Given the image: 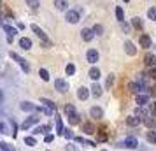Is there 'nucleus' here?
I'll return each instance as SVG.
<instances>
[{
    "label": "nucleus",
    "instance_id": "16",
    "mask_svg": "<svg viewBox=\"0 0 156 151\" xmlns=\"http://www.w3.org/2000/svg\"><path fill=\"white\" fill-rule=\"evenodd\" d=\"M20 46H21L23 49H30L32 48V41H30L28 37H21L20 39Z\"/></svg>",
    "mask_w": 156,
    "mask_h": 151
},
{
    "label": "nucleus",
    "instance_id": "27",
    "mask_svg": "<svg viewBox=\"0 0 156 151\" xmlns=\"http://www.w3.org/2000/svg\"><path fill=\"white\" fill-rule=\"evenodd\" d=\"M27 5H28L30 9H39V5H41V0H27Z\"/></svg>",
    "mask_w": 156,
    "mask_h": 151
},
{
    "label": "nucleus",
    "instance_id": "1",
    "mask_svg": "<svg viewBox=\"0 0 156 151\" xmlns=\"http://www.w3.org/2000/svg\"><path fill=\"white\" fill-rule=\"evenodd\" d=\"M65 113H67V116H69V123H70V125H77L79 123V114L76 113V109H74L72 104H67V106H65Z\"/></svg>",
    "mask_w": 156,
    "mask_h": 151
},
{
    "label": "nucleus",
    "instance_id": "45",
    "mask_svg": "<svg viewBox=\"0 0 156 151\" xmlns=\"http://www.w3.org/2000/svg\"><path fill=\"white\" fill-rule=\"evenodd\" d=\"M114 83V76L112 74H111V76H109V77H107V84H109V86H111V84H112Z\"/></svg>",
    "mask_w": 156,
    "mask_h": 151
},
{
    "label": "nucleus",
    "instance_id": "38",
    "mask_svg": "<svg viewBox=\"0 0 156 151\" xmlns=\"http://www.w3.org/2000/svg\"><path fill=\"white\" fill-rule=\"evenodd\" d=\"M93 32H95L97 35H102V32H104V27H102V25H95V27H93Z\"/></svg>",
    "mask_w": 156,
    "mask_h": 151
},
{
    "label": "nucleus",
    "instance_id": "21",
    "mask_svg": "<svg viewBox=\"0 0 156 151\" xmlns=\"http://www.w3.org/2000/svg\"><path fill=\"white\" fill-rule=\"evenodd\" d=\"M55 5H56L58 11H65L69 4H67V0H55Z\"/></svg>",
    "mask_w": 156,
    "mask_h": 151
},
{
    "label": "nucleus",
    "instance_id": "25",
    "mask_svg": "<svg viewBox=\"0 0 156 151\" xmlns=\"http://www.w3.org/2000/svg\"><path fill=\"white\" fill-rule=\"evenodd\" d=\"M91 93L95 95V97H100V95H102V86H100V84H97V83H95V84H93V86H91Z\"/></svg>",
    "mask_w": 156,
    "mask_h": 151
},
{
    "label": "nucleus",
    "instance_id": "23",
    "mask_svg": "<svg viewBox=\"0 0 156 151\" xmlns=\"http://www.w3.org/2000/svg\"><path fill=\"white\" fill-rule=\"evenodd\" d=\"M130 92H132V93H140L142 92V86L140 84H139V83H132V84H130Z\"/></svg>",
    "mask_w": 156,
    "mask_h": 151
},
{
    "label": "nucleus",
    "instance_id": "3",
    "mask_svg": "<svg viewBox=\"0 0 156 151\" xmlns=\"http://www.w3.org/2000/svg\"><path fill=\"white\" fill-rule=\"evenodd\" d=\"M11 58H12V60H16V62L20 63V67L23 69V72H30V65L27 63V62H25L20 55H16V53H12V51H11Z\"/></svg>",
    "mask_w": 156,
    "mask_h": 151
},
{
    "label": "nucleus",
    "instance_id": "15",
    "mask_svg": "<svg viewBox=\"0 0 156 151\" xmlns=\"http://www.w3.org/2000/svg\"><path fill=\"white\" fill-rule=\"evenodd\" d=\"M2 28L7 32V35L9 37H14L16 34H18V30L14 28V27H11V25H7V23H2Z\"/></svg>",
    "mask_w": 156,
    "mask_h": 151
},
{
    "label": "nucleus",
    "instance_id": "13",
    "mask_svg": "<svg viewBox=\"0 0 156 151\" xmlns=\"http://www.w3.org/2000/svg\"><path fill=\"white\" fill-rule=\"evenodd\" d=\"M147 102H149V95H146V93H139L137 95V104H139V107H144Z\"/></svg>",
    "mask_w": 156,
    "mask_h": 151
},
{
    "label": "nucleus",
    "instance_id": "5",
    "mask_svg": "<svg viewBox=\"0 0 156 151\" xmlns=\"http://www.w3.org/2000/svg\"><path fill=\"white\" fill-rule=\"evenodd\" d=\"M98 58H100V55H98V51L97 49H88V53H86V60H88L90 63H97Z\"/></svg>",
    "mask_w": 156,
    "mask_h": 151
},
{
    "label": "nucleus",
    "instance_id": "39",
    "mask_svg": "<svg viewBox=\"0 0 156 151\" xmlns=\"http://www.w3.org/2000/svg\"><path fill=\"white\" fill-rule=\"evenodd\" d=\"M147 141L149 142H153V144L156 142V134L154 132H147Z\"/></svg>",
    "mask_w": 156,
    "mask_h": 151
},
{
    "label": "nucleus",
    "instance_id": "36",
    "mask_svg": "<svg viewBox=\"0 0 156 151\" xmlns=\"http://www.w3.org/2000/svg\"><path fill=\"white\" fill-rule=\"evenodd\" d=\"M37 109H39L41 113H44V114H48V116H51L53 113H55L53 109H49V107H42V106H41V107H37Z\"/></svg>",
    "mask_w": 156,
    "mask_h": 151
},
{
    "label": "nucleus",
    "instance_id": "12",
    "mask_svg": "<svg viewBox=\"0 0 156 151\" xmlns=\"http://www.w3.org/2000/svg\"><path fill=\"white\" fill-rule=\"evenodd\" d=\"M81 35H83V41H86V42H90L93 39V35H95V32L90 28H83V32H81Z\"/></svg>",
    "mask_w": 156,
    "mask_h": 151
},
{
    "label": "nucleus",
    "instance_id": "42",
    "mask_svg": "<svg viewBox=\"0 0 156 151\" xmlns=\"http://www.w3.org/2000/svg\"><path fill=\"white\" fill-rule=\"evenodd\" d=\"M149 77L156 79V67H151V70H149Z\"/></svg>",
    "mask_w": 156,
    "mask_h": 151
},
{
    "label": "nucleus",
    "instance_id": "46",
    "mask_svg": "<svg viewBox=\"0 0 156 151\" xmlns=\"http://www.w3.org/2000/svg\"><path fill=\"white\" fill-rule=\"evenodd\" d=\"M65 151H76V149H74L72 144H67V146H65Z\"/></svg>",
    "mask_w": 156,
    "mask_h": 151
},
{
    "label": "nucleus",
    "instance_id": "34",
    "mask_svg": "<svg viewBox=\"0 0 156 151\" xmlns=\"http://www.w3.org/2000/svg\"><path fill=\"white\" fill-rule=\"evenodd\" d=\"M147 16H149V20H153V21H156V7H151L147 11Z\"/></svg>",
    "mask_w": 156,
    "mask_h": 151
},
{
    "label": "nucleus",
    "instance_id": "37",
    "mask_svg": "<svg viewBox=\"0 0 156 151\" xmlns=\"http://www.w3.org/2000/svg\"><path fill=\"white\" fill-rule=\"evenodd\" d=\"M132 25H133L135 28H142V21H140V18H133V20H132Z\"/></svg>",
    "mask_w": 156,
    "mask_h": 151
},
{
    "label": "nucleus",
    "instance_id": "35",
    "mask_svg": "<svg viewBox=\"0 0 156 151\" xmlns=\"http://www.w3.org/2000/svg\"><path fill=\"white\" fill-rule=\"evenodd\" d=\"M25 144H27V146H35L37 144L35 137H25Z\"/></svg>",
    "mask_w": 156,
    "mask_h": 151
},
{
    "label": "nucleus",
    "instance_id": "19",
    "mask_svg": "<svg viewBox=\"0 0 156 151\" xmlns=\"http://www.w3.org/2000/svg\"><path fill=\"white\" fill-rule=\"evenodd\" d=\"M88 74H90V77H91L93 81H98V79H100V70L97 69V67L90 69V72H88Z\"/></svg>",
    "mask_w": 156,
    "mask_h": 151
},
{
    "label": "nucleus",
    "instance_id": "18",
    "mask_svg": "<svg viewBox=\"0 0 156 151\" xmlns=\"http://www.w3.org/2000/svg\"><path fill=\"white\" fill-rule=\"evenodd\" d=\"M140 46H142V48H146V49L151 48V39H149V35H146V34L140 35Z\"/></svg>",
    "mask_w": 156,
    "mask_h": 151
},
{
    "label": "nucleus",
    "instance_id": "14",
    "mask_svg": "<svg viewBox=\"0 0 156 151\" xmlns=\"http://www.w3.org/2000/svg\"><path fill=\"white\" fill-rule=\"evenodd\" d=\"M142 120L139 118V116H128L126 118V123H128V127H139V123H140Z\"/></svg>",
    "mask_w": 156,
    "mask_h": 151
},
{
    "label": "nucleus",
    "instance_id": "40",
    "mask_svg": "<svg viewBox=\"0 0 156 151\" xmlns=\"http://www.w3.org/2000/svg\"><path fill=\"white\" fill-rule=\"evenodd\" d=\"M83 128L86 130V134H95V128H93L91 125H83Z\"/></svg>",
    "mask_w": 156,
    "mask_h": 151
},
{
    "label": "nucleus",
    "instance_id": "29",
    "mask_svg": "<svg viewBox=\"0 0 156 151\" xmlns=\"http://www.w3.org/2000/svg\"><path fill=\"white\" fill-rule=\"evenodd\" d=\"M65 72H67V76H74V74H76V65L69 63L65 67Z\"/></svg>",
    "mask_w": 156,
    "mask_h": 151
},
{
    "label": "nucleus",
    "instance_id": "8",
    "mask_svg": "<svg viewBox=\"0 0 156 151\" xmlns=\"http://www.w3.org/2000/svg\"><path fill=\"white\" fill-rule=\"evenodd\" d=\"M37 121H39V118H37V116H30L28 120H25V121H23L21 128H23V130H28L30 127H32V125H35Z\"/></svg>",
    "mask_w": 156,
    "mask_h": 151
},
{
    "label": "nucleus",
    "instance_id": "22",
    "mask_svg": "<svg viewBox=\"0 0 156 151\" xmlns=\"http://www.w3.org/2000/svg\"><path fill=\"white\" fill-rule=\"evenodd\" d=\"M51 127L49 125H41V127H37L35 130H34V134H46V132H49Z\"/></svg>",
    "mask_w": 156,
    "mask_h": 151
},
{
    "label": "nucleus",
    "instance_id": "4",
    "mask_svg": "<svg viewBox=\"0 0 156 151\" xmlns=\"http://www.w3.org/2000/svg\"><path fill=\"white\" fill-rule=\"evenodd\" d=\"M55 88H56L58 92L65 93V92H69V83L65 79H55Z\"/></svg>",
    "mask_w": 156,
    "mask_h": 151
},
{
    "label": "nucleus",
    "instance_id": "43",
    "mask_svg": "<svg viewBox=\"0 0 156 151\" xmlns=\"http://www.w3.org/2000/svg\"><path fill=\"white\" fill-rule=\"evenodd\" d=\"M0 134H9L7 128H5V125L4 123H0Z\"/></svg>",
    "mask_w": 156,
    "mask_h": 151
},
{
    "label": "nucleus",
    "instance_id": "50",
    "mask_svg": "<svg viewBox=\"0 0 156 151\" xmlns=\"http://www.w3.org/2000/svg\"><path fill=\"white\" fill-rule=\"evenodd\" d=\"M102 151H105V149H102Z\"/></svg>",
    "mask_w": 156,
    "mask_h": 151
},
{
    "label": "nucleus",
    "instance_id": "31",
    "mask_svg": "<svg viewBox=\"0 0 156 151\" xmlns=\"http://www.w3.org/2000/svg\"><path fill=\"white\" fill-rule=\"evenodd\" d=\"M56 118V132L60 134V135H63V125H62V120L58 118V116H55Z\"/></svg>",
    "mask_w": 156,
    "mask_h": 151
},
{
    "label": "nucleus",
    "instance_id": "28",
    "mask_svg": "<svg viewBox=\"0 0 156 151\" xmlns=\"http://www.w3.org/2000/svg\"><path fill=\"white\" fill-rule=\"evenodd\" d=\"M41 104H44V106H46V107L53 109V111H55V109H56V104H53V102H51V100H48V99H41Z\"/></svg>",
    "mask_w": 156,
    "mask_h": 151
},
{
    "label": "nucleus",
    "instance_id": "26",
    "mask_svg": "<svg viewBox=\"0 0 156 151\" xmlns=\"http://www.w3.org/2000/svg\"><path fill=\"white\" fill-rule=\"evenodd\" d=\"M116 18H118V21H125V13H123V7H116Z\"/></svg>",
    "mask_w": 156,
    "mask_h": 151
},
{
    "label": "nucleus",
    "instance_id": "17",
    "mask_svg": "<svg viewBox=\"0 0 156 151\" xmlns=\"http://www.w3.org/2000/svg\"><path fill=\"white\" fill-rule=\"evenodd\" d=\"M90 114H91L93 118H102V116H104V111H102L100 107H97V106H95V107L90 109Z\"/></svg>",
    "mask_w": 156,
    "mask_h": 151
},
{
    "label": "nucleus",
    "instance_id": "11",
    "mask_svg": "<svg viewBox=\"0 0 156 151\" xmlns=\"http://www.w3.org/2000/svg\"><path fill=\"white\" fill-rule=\"evenodd\" d=\"M125 51H126L130 56H135V55H137V48H135L133 42H130V41H126V42H125Z\"/></svg>",
    "mask_w": 156,
    "mask_h": 151
},
{
    "label": "nucleus",
    "instance_id": "2",
    "mask_svg": "<svg viewBox=\"0 0 156 151\" xmlns=\"http://www.w3.org/2000/svg\"><path fill=\"white\" fill-rule=\"evenodd\" d=\"M32 30H34L37 35H39V39H41V41H42V42L46 44V46H51V41L48 39V35L44 34V30L41 28V27H37V25H32Z\"/></svg>",
    "mask_w": 156,
    "mask_h": 151
},
{
    "label": "nucleus",
    "instance_id": "9",
    "mask_svg": "<svg viewBox=\"0 0 156 151\" xmlns=\"http://www.w3.org/2000/svg\"><path fill=\"white\" fill-rule=\"evenodd\" d=\"M125 146H126V148H130V149H135V148H137V146H139V141H137V139H135V137H126V139H125Z\"/></svg>",
    "mask_w": 156,
    "mask_h": 151
},
{
    "label": "nucleus",
    "instance_id": "7",
    "mask_svg": "<svg viewBox=\"0 0 156 151\" xmlns=\"http://www.w3.org/2000/svg\"><path fill=\"white\" fill-rule=\"evenodd\" d=\"M144 63L147 65V67H156V56L153 53H146V56H144Z\"/></svg>",
    "mask_w": 156,
    "mask_h": 151
},
{
    "label": "nucleus",
    "instance_id": "49",
    "mask_svg": "<svg viewBox=\"0 0 156 151\" xmlns=\"http://www.w3.org/2000/svg\"><path fill=\"white\" fill-rule=\"evenodd\" d=\"M123 2H130V0H123Z\"/></svg>",
    "mask_w": 156,
    "mask_h": 151
},
{
    "label": "nucleus",
    "instance_id": "10",
    "mask_svg": "<svg viewBox=\"0 0 156 151\" xmlns=\"http://www.w3.org/2000/svg\"><path fill=\"white\" fill-rule=\"evenodd\" d=\"M88 97H90V90H88L86 86H81L77 90V99L79 100H86Z\"/></svg>",
    "mask_w": 156,
    "mask_h": 151
},
{
    "label": "nucleus",
    "instance_id": "32",
    "mask_svg": "<svg viewBox=\"0 0 156 151\" xmlns=\"http://www.w3.org/2000/svg\"><path fill=\"white\" fill-rule=\"evenodd\" d=\"M0 149L2 151H16L14 146H11V144H7V142H0Z\"/></svg>",
    "mask_w": 156,
    "mask_h": 151
},
{
    "label": "nucleus",
    "instance_id": "30",
    "mask_svg": "<svg viewBox=\"0 0 156 151\" xmlns=\"http://www.w3.org/2000/svg\"><path fill=\"white\" fill-rule=\"evenodd\" d=\"M39 76H41L42 81H49V72L46 70V69H41V70H39Z\"/></svg>",
    "mask_w": 156,
    "mask_h": 151
},
{
    "label": "nucleus",
    "instance_id": "33",
    "mask_svg": "<svg viewBox=\"0 0 156 151\" xmlns=\"http://www.w3.org/2000/svg\"><path fill=\"white\" fill-rule=\"evenodd\" d=\"M142 121L146 123V127H149V128H151V127L154 125V118H151V116H146V118H144Z\"/></svg>",
    "mask_w": 156,
    "mask_h": 151
},
{
    "label": "nucleus",
    "instance_id": "48",
    "mask_svg": "<svg viewBox=\"0 0 156 151\" xmlns=\"http://www.w3.org/2000/svg\"><path fill=\"white\" fill-rule=\"evenodd\" d=\"M2 102H4V92L0 90V104H2Z\"/></svg>",
    "mask_w": 156,
    "mask_h": 151
},
{
    "label": "nucleus",
    "instance_id": "24",
    "mask_svg": "<svg viewBox=\"0 0 156 151\" xmlns=\"http://www.w3.org/2000/svg\"><path fill=\"white\" fill-rule=\"evenodd\" d=\"M76 141H77L79 144H83V146H90V148L97 146L95 142H91V141H86V139H83V137H76Z\"/></svg>",
    "mask_w": 156,
    "mask_h": 151
},
{
    "label": "nucleus",
    "instance_id": "47",
    "mask_svg": "<svg viewBox=\"0 0 156 151\" xmlns=\"http://www.w3.org/2000/svg\"><path fill=\"white\" fill-rule=\"evenodd\" d=\"M44 141H46V142H51V141H53V135H46V139H44Z\"/></svg>",
    "mask_w": 156,
    "mask_h": 151
},
{
    "label": "nucleus",
    "instance_id": "20",
    "mask_svg": "<svg viewBox=\"0 0 156 151\" xmlns=\"http://www.w3.org/2000/svg\"><path fill=\"white\" fill-rule=\"evenodd\" d=\"M21 109H23V111H28V113H30V111H35L37 106H34L32 102H27V100H25V102H21Z\"/></svg>",
    "mask_w": 156,
    "mask_h": 151
},
{
    "label": "nucleus",
    "instance_id": "41",
    "mask_svg": "<svg viewBox=\"0 0 156 151\" xmlns=\"http://www.w3.org/2000/svg\"><path fill=\"white\" fill-rule=\"evenodd\" d=\"M63 135H65V137H69V139H76V135L72 134V130H69V128L63 130Z\"/></svg>",
    "mask_w": 156,
    "mask_h": 151
},
{
    "label": "nucleus",
    "instance_id": "6",
    "mask_svg": "<svg viewBox=\"0 0 156 151\" xmlns=\"http://www.w3.org/2000/svg\"><path fill=\"white\" fill-rule=\"evenodd\" d=\"M65 20H67L69 23H77L79 21V13H77V11H67Z\"/></svg>",
    "mask_w": 156,
    "mask_h": 151
},
{
    "label": "nucleus",
    "instance_id": "44",
    "mask_svg": "<svg viewBox=\"0 0 156 151\" xmlns=\"http://www.w3.org/2000/svg\"><path fill=\"white\" fill-rule=\"evenodd\" d=\"M151 114L153 118H156V104H151Z\"/></svg>",
    "mask_w": 156,
    "mask_h": 151
}]
</instances>
